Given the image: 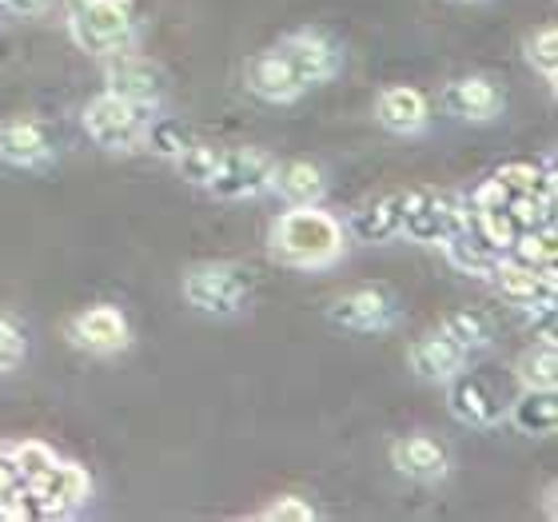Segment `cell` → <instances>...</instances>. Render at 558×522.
Listing matches in <instances>:
<instances>
[{
	"label": "cell",
	"instance_id": "7c38bea8",
	"mask_svg": "<svg viewBox=\"0 0 558 522\" xmlns=\"http://www.w3.org/2000/svg\"><path fill=\"white\" fill-rule=\"evenodd\" d=\"M105 93L124 96V100H136V105H156L163 96V72L144 57H129V52H117L108 57L105 64Z\"/></svg>",
	"mask_w": 558,
	"mask_h": 522
},
{
	"label": "cell",
	"instance_id": "4dcf8cb0",
	"mask_svg": "<svg viewBox=\"0 0 558 522\" xmlns=\"http://www.w3.org/2000/svg\"><path fill=\"white\" fill-rule=\"evenodd\" d=\"M144 144H148L151 151H160V156H168V160H175L180 151L192 144V132L180 124V120H168V117H151L148 132H144Z\"/></svg>",
	"mask_w": 558,
	"mask_h": 522
},
{
	"label": "cell",
	"instance_id": "484cf974",
	"mask_svg": "<svg viewBox=\"0 0 558 522\" xmlns=\"http://www.w3.org/2000/svg\"><path fill=\"white\" fill-rule=\"evenodd\" d=\"M471 232H475L487 247H495L499 256H507V247L514 244V235L523 232V228H519V220H514L511 211H507V204H502V208L471 211Z\"/></svg>",
	"mask_w": 558,
	"mask_h": 522
},
{
	"label": "cell",
	"instance_id": "f546056e",
	"mask_svg": "<svg viewBox=\"0 0 558 522\" xmlns=\"http://www.w3.org/2000/svg\"><path fill=\"white\" fill-rule=\"evenodd\" d=\"M523 52H526V64H531L543 81H550V84L558 81V28L555 24H547V28H538V33L526 36Z\"/></svg>",
	"mask_w": 558,
	"mask_h": 522
},
{
	"label": "cell",
	"instance_id": "f1b7e54d",
	"mask_svg": "<svg viewBox=\"0 0 558 522\" xmlns=\"http://www.w3.org/2000/svg\"><path fill=\"white\" fill-rule=\"evenodd\" d=\"M9 459H12V471L21 483H33L36 475H45L48 466L57 463V451L40 439H24V442H12L9 447Z\"/></svg>",
	"mask_w": 558,
	"mask_h": 522
},
{
	"label": "cell",
	"instance_id": "8992f818",
	"mask_svg": "<svg viewBox=\"0 0 558 522\" xmlns=\"http://www.w3.org/2000/svg\"><path fill=\"white\" fill-rule=\"evenodd\" d=\"M24 487L33 495L36 519H64V514H72L76 507L93 499V475L81 463H69V459H57L45 475H36Z\"/></svg>",
	"mask_w": 558,
	"mask_h": 522
},
{
	"label": "cell",
	"instance_id": "83f0119b",
	"mask_svg": "<svg viewBox=\"0 0 558 522\" xmlns=\"http://www.w3.org/2000/svg\"><path fill=\"white\" fill-rule=\"evenodd\" d=\"M216 163H220V148L199 144V139H192V144L175 156V168H180V175H184L192 187H208L211 175H216Z\"/></svg>",
	"mask_w": 558,
	"mask_h": 522
},
{
	"label": "cell",
	"instance_id": "3957f363",
	"mask_svg": "<svg viewBox=\"0 0 558 522\" xmlns=\"http://www.w3.org/2000/svg\"><path fill=\"white\" fill-rule=\"evenodd\" d=\"M69 36L76 48L96 57H117L129 52L136 40V24L129 16V4H108V0H81L69 12Z\"/></svg>",
	"mask_w": 558,
	"mask_h": 522
},
{
	"label": "cell",
	"instance_id": "7a4b0ae2",
	"mask_svg": "<svg viewBox=\"0 0 558 522\" xmlns=\"http://www.w3.org/2000/svg\"><path fill=\"white\" fill-rule=\"evenodd\" d=\"M151 108L156 105H136V100H124V96H96L84 108V132L96 148L108 151H132L144 144V132L151 124Z\"/></svg>",
	"mask_w": 558,
	"mask_h": 522
},
{
	"label": "cell",
	"instance_id": "ffe728a7",
	"mask_svg": "<svg viewBox=\"0 0 558 522\" xmlns=\"http://www.w3.org/2000/svg\"><path fill=\"white\" fill-rule=\"evenodd\" d=\"M271 192H279V199L288 208H307V204H319L327 192L324 172L315 168L312 160H291L276 163V175H271Z\"/></svg>",
	"mask_w": 558,
	"mask_h": 522
},
{
	"label": "cell",
	"instance_id": "8fae6325",
	"mask_svg": "<svg viewBox=\"0 0 558 522\" xmlns=\"http://www.w3.org/2000/svg\"><path fill=\"white\" fill-rule=\"evenodd\" d=\"M495 291L514 307H538V303H555V267H526L502 256L490 271Z\"/></svg>",
	"mask_w": 558,
	"mask_h": 522
},
{
	"label": "cell",
	"instance_id": "7402d4cb",
	"mask_svg": "<svg viewBox=\"0 0 558 522\" xmlns=\"http://www.w3.org/2000/svg\"><path fill=\"white\" fill-rule=\"evenodd\" d=\"M442 247V256H447V264L459 267L463 276H478V279H490V271H495V264H499V252L495 247H487L483 240H478L475 232H471V223H466L463 232H454Z\"/></svg>",
	"mask_w": 558,
	"mask_h": 522
},
{
	"label": "cell",
	"instance_id": "d6a6232c",
	"mask_svg": "<svg viewBox=\"0 0 558 522\" xmlns=\"http://www.w3.org/2000/svg\"><path fill=\"white\" fill-rule=\"evenodd\" d=\"M24 363V331L12 324L9 315H0V375L16 372Z\"/></svg>",
	"mask_w": 558,
	"mask_h": 522
},
{
	"label": "cell",
	"instance_id": "cb8c5ba5",
	"mask_svg": "<svg viewBox=\"0 0 558 522\" xmlns=\"http://www.w3.org/2000/svg\"><path fill=\"white\" fill-rule=\"evenodd\" d=\"M442 331L466 351V355H475V351H487L495 343V319L487 312H478V307H454V312L442 315Z\"/></svg>",
	"mask_w": 558,
	"mask_h": 522
},
{
	"label": "cell",
	"instance_id": "4316f807",
	"mask_svg": "<svg viewBox=\"0 0 558 522\" xmlns=\"http://www.w3.org/2000/svg\"><path fill=\"white\" fill-rule=\"evenodd\" d=\"M555 256L558 247L550 228H523V232L514 235V244L507 247V259L526 267H555Z\"/></svg>",
	"mask_w": 558,
	"mask_h": 522
},
{
	"label": "cell",
	"instance_id": "5b68a950",
	"mask_svg": "<svg viewBox=\"0 0 558 522\" xmlns=\"http://www.w3.org/2000/svg\"><path fill=\"white\" fill-rule=\"evenodd\" d=\"M466 223H471L466 196H454V192H408V216H403L399 235H408L415 244L439 247L454 232H463Z\"/></svg>",
	"mask_w": 558,
	"mask_h": 522
},
{
	"label": "cell",
	"instance_id": "ba28073f",
	"mask_svg": "<svg viewBox=\"0 0 558 522\" xmlns=\"http://www.w3.org/2000/svg\"><path fill=\"white\" fill-rule=\"evenodd\" d=\"M327 319L343 331H387L399 319V300L387 288H355L327 307Z\"/></svg>",
	"mask_w": 558,
	"mask_h": 522
},
{
	"label": "cell",
	"instance_id": "6da1fadb",
	"mask_svg": "<svg viewBox=\"0 0 558 522\" xmlns=\"http://www.w3.org/2000/svg\"><path fill=\"white\" fill-rule=\"evenodd\" d=\"M343 247H348L343 223H339L331 211L319 208V204L288 208L268 232L271 259H279L283 267H303V271L331 267L343 256Z\"/></svg>",
	"mask_w": 558,
	"mask_h": 522
},
{
	"label": "cell",
	"instance_id": "836d02e7",
	"mask_svg": "<svg viewBox=\"0 0 558 522\" xmlns=\"http://www.w3.org/2000/svg\"><path fill=\"white\" fill-rule=\"evenodd\" d=\"M9 12H24V16H36V12L48 9V0H0Z\"/></svg>",
	"mask_w": 558,
	"mask_h": 522
},
{
	"label": "cell",
	"instance_id": "1f68e13d",
	"mask_svg": "<svg viewBox=\"0 0 558 522\" xmlns=\"http://www.w3.org/2000/svg\"><path fill=\"white\" fill-rule=\"evenodd\" d=\"M264 522H312L315 519V507L300 495H279L276 502H268L264 511H259Z\"/></svg>",
	"mask_w": 558,
	"mask_h": 522
},
{
	"label": "cell",
	"instance_id": "e0dca14e",
	"mask_svg": "<svg viewBox=\"0 0 558 522\" xmlns=\"http://www.w3.org/2000/svg\"><path fill=\"white\" fill-rule=\"evenodd\" d=\"M375 117H379V124L387 132H396V136H415L427 124L430 105L427 96L418 93V88H411V84H391L375 100Z\"/></svg>",
	"mask_w": 558,
	"mask_h": 522
},
{
	"label": "cell",
	"instance_id": "44dd1931",
	"mask_svg": "<svg viewBox=\"0 0 558 522\" xmlns=\"http://www.w3.org/2000/svg\"><path fill=\"white\" fill-rule=\"evenodd\" d=\"M403 216H408V192H396V196L375 199V204H367V208L355 211L351 232L360 235L363 244H384V240L399 235Z\"/></svg>",
	"mask_w": 558,
	"mask_h": 522
},
{
	"label": "cell",
	"instance_id": "603a6c76",
	"mask_svg": "<svg viewBox=\"0 0 558 522\" xmlns=\"http://www.w3.org/2000/svg\"><path fill=\"white\" fill-rule=\"evenodd\" d=\"M511 423L523 430V435H535V439L555 435V427H558L555 391H531V387H523V394L511 403Z\"/></svg>",
	"mask_w": 558,
	"mask_h": 522
},
{
	"label": "cell",
	"instance_id": "52a82bcc",
	"mask_svg": "<svg viewBox=\"0 0 558 522\" xmlns=\"http://www.w3.org/2000/svg\"><path fill=\"white\" fill-rule=\"evenodd\" d=\"M271 175H276V160L259 148H220V163L211 175L208 192L220 199H256L271 192Z\"/></svg>",
	"mask_w": 558,
	"mask_h": 522
},
{
	"label": "cell",
	"instance_id": "e575fe53",
	"mask_svg": "<svg viewBox=\"0 0 558 522\" xmlns=\"http://www.w3.org/2000/svg\"><path fill=\"white\" fill-rule=\"evenodd\" d=\"M12 483H21L16 471H12V459H9V447H0V495L12 487Z\"/></svg>",
	"mask_w": 558,
	"mask_h": 522
},
{
	"label": "cell",
	"instance_id": "d6986e66",
	"mask_svg": "<svg viewBox=\"0 0 558 522\" xmlns=\"http://www.w3.org/2000/svg\"><path fill=\"white\" fill-rule=\"evenodd\" d=\"M391 466L415 483H439L447 478V451L427 435H411L391 442Z\"/></svg>",
	"mask_w": 558,
	"mask_h": 522
},
{
	"label": "cell",
	"instance_id": "277c9868",
	"mask_svg": "<svg viewBox=\"0 0 558 522\" xmlns=\"http://www.w3.org/2000/svg\"><path fill=\"white\" fill-rule=\"evenodd\" d=\"M184 300L204 315H240L252 300V283L235 264H196L184 271Z\"/></svg>",
	"mask_w": 558,
	"mask_h": 522
},
{
	"label": "cell",
	"instance_id": "ac0fdd59",
	"mask_svg": "<svg viewBox=\"0 0 558 522\" xmlns=\"http://www.w3.org/2000/svg\"><path fill=\"white\" fill-rule=\"evenodd\" d=\"M52 156V136L36 120H4L0 124V160L12 168H36Z\"/></svg>",
	"mask_w": 558,
	"mask_h": 522
},
{
	"label": "cell",
	"instance_id": "9a60e30c",
	"mask_svg": "<svg viewBox=\"0 0 558 522\" xmlns=\"http://www.w3.org/2000/svg\"><path fill=\"white\" fill-rule=\"evenodd\" d=\"M466 355L459 343H454L447 331H427V336H418L415 343L408 348V363L411 372L418 375V379H427V384H447L451 375H459L466 367Z\"/></svg>",
	"mask_w": 558,
	"mask_h": 522
},
{
	"label": "cell",
	"instance_id": "9c48e42d",
	"mask_svg": "<svg viewBox=\"0 0 558 522\" xmlns=\"http://www.w3.org/2000/svg\"><path fill=\"white\" fill-rule=\"evenodd\" d=\"M69 339L72 348L93 351V355H117L132 343L129 315L112 307V303H96L88 312L72 315L69 319Z\"/></svg>",
	"mask_w": 558,
	"mask_h": 522
},
{
	"label": "cell",
	"instance_id": "2e32d148",
	"mask_svg": "<svg viewBox=\"0 0 558 522\" xmlns=\"http://www.w3.org/2000/svg\"><path fill=\"white\" fill-rule=\"evenodd\" d=\"M502 105H507V96L487 76H459V81H451L442 88V108L459 120H471V124L495 120L502 112Z\"/></svg>",
	"mask_w": 558,
	"mask_h": 522
},
{
	"label": "cell",
	"instance_id": "4fadbf2b",
	"mask_svg": "<svg viewBox=\"0 0 558 522\" xmlns=\"http://www.w3.org/2000/svg\"><path fill=\"white\" fill-rule=\"evenodd\" d=\"M247 88L259 100H268V105H291V100H300L307 93L279 48H264V52H256V57L247 60Z\"/></svg>",
	"mask_w": 558,
	"mask_h": 522
},
{
	"label": "cell",
	"instance_id": "30bf717a",
	"mask_svg": "<svg viewBox=\"0 0 558 522\" xmlns=\"http://www.w3.org/2000/svg\"><path fill=\"white\" fill-rule=\"evenodd\" d=\"M279 52L288 57V64L295 69V76L303 81V88H315V84H327L339 72V48L336 40H327L324 33H291L279 40Z\"/></svg>",
	"mask_w": 558,
	"mask_h": 522
},
{
	"label": "cell",
	"instance_id": "d4e9b609",
	"mask_svg": "<svg viewBox=\"0 0 558 522\" xmlns=\"http://www.w3.org/2000/svg\"><path fill=\"white\" fill-rule=\"evenodd\" d=\"M514 375L519 384L531 387V391H555L558 387V348L555 343H531V348L514 360Z\"/></svg>",
	"mask_w": 558,
	"mask_h": 522
},
{
	"label": "cell",
	"instance_id": "5bb4252c",
	"mask_svg": "<svg viewBox=\"0 0 558 522\" xmlns=\"http://www.w3.org/2000/svg\"><path fill=\"white\" fill-rule=\"evenodd\" d=\"M447 406L466 427H495V423H502V399L478 375H451L447 379Z\"/></svg>",
	"mask_w": 558,
	"mask_h": 522
},
{
	"label": "cell",
	"instance_id": "d590c367",
	"mask_svg": "<svg viewBox=\"0 0 558 522\" xmlns=\"http://www.w3.org/2000/svg\"><path fill=\"white\" fill-rule=\"evenodd\" d=\"M108 4H129V0H108Z\"/></svg>",
	"mask_w": 558,
	"mask_h": 522
}]
</instances>
